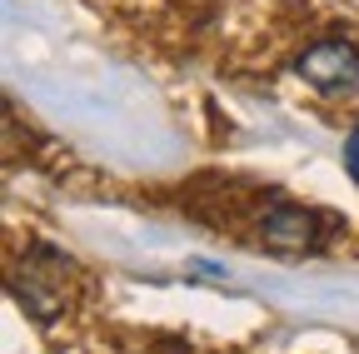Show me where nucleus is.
<instances>
[{"mask_svg":"<svg viewBox=\"0 0 359 354\" xmlns=\"http://www.w3.org/2000/svg\"><path fill=\"white\" fill-rule=\"evenodd\" d=\"M299 75L314 85V90H359V50L344 46V40H320L299 55Z\"/></svg>","mask_w":359,"mask_h":354,"instance_id":"1","label":"nucleus"},{"mask_svg":"<svg viewBox=\"0 0 359 354\" xmlns=\"http://www.w3.org/2000/svg\"><path fill=\"white\" fill-rule=\"evenodd\" d=\"M344 165H349V175L359 180V125H354V135H349V145H344Z\"/></svg>","mask_w":359,"mask_h":354,"instance_id":"3","label":"nucleus"},{"mask_svg":"<svg viewBox=\"0 0 359 354\" xmlns=\"http://www.w3.org/2000/svg\"><path fill=\"white\" fill-rule=\"evenodd\" d=\"M259 240L269 254H309L320 250V219L304 205H269L259 219Z\"/></svg>","mask_w":359,"mask_h":354,"instance_id":"2","label":"nucleus"}]
</instances>
